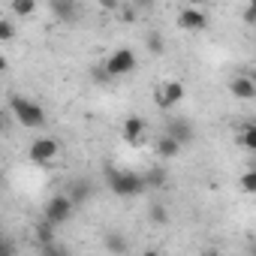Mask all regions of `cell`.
Returning a JSON list of instances; mask_svg holds the SVG:
<instances>
[{
  "instance_id": "1",
  "label": "cell",
  "mask_w": 256,
  "mask_h": 256,
  "mask_svg": "<svg viewBox=\"0 0 256 256\" xmlns=\"http://www.w3.org/2000/svg\"><path fill=\"white\" fill-rule=\"evenodd\" d=\"M10 112H12V118L22 126H28V130H40V126H46V108L40 102L22 96V94H12L10 96Z\"/></svg>"
},
{
  "instance_id": "2",
  "label": "cell",
  "mask_w": 256,
  "mask_h": 256,
  "mask_svg": "<svg viewBox=\"0 0 256 256\" xmlns=\"http://www.w3.org/2000/svg\"><path fill=\"white\" fill-rule=\"evenodd\" d=\"M106 181H108L112 193L120 196V199H130V196L145 193V181H142V175L126 172V169H106Z\"/></svg>"
},
{
  "instance_id": "3",
  "label": "cell",
  "mask_w": 256,
  "mask_h": 256,
  "mask_svg": "<svg viewBox=\"0 0 256 256\" xmlns=\"http://www.w3.org/2000/svg\"><path fill=\"white\" fill-rule=\"evenodd\" d=\"M72 208H76V205H72V202H70V199H66L64 193H58V196H52V199L46 202L42 220H46V223H52V226L58 229L60 223H66V220L72 217Z\"/></svg>"
},
{
  "instance_id": "4",
  "label": "cell",
  "mask_w": 256,
  "mask_h": 256,
  "mask_svg": "<svg viewBox=\"0 0 256 256\" xmlns=\"http://www.w3.org/2000/svg\"><path fill=\"white\" fill-rule=\"evenodd\" d=\"M133 70H136V52L133 48H118L106 60V72L108 76H126V72H133Z\"/></svg>"
},
{
  "instance_id": "5",
  "label": "cell",
  "mask_w": 256,
  "mask_h": 256,
  "mask_svg": "<svg viewBox=\"0 0 256 256\" xmlns=\"http://www.w3.org/2000/svg\"><path fill=\"white\" fill-rule=\"evenodd\" d=\"M58 154H60V142L52 139V136H40V139L30 145V160L40 163V166H48Z\"/></svg>"
},
{
  "instance_id": "6",
  "label": "cell",
  "mask_w": 256,
  "mask_h": 256,
  "mask_svg": "<svg viewBox=\"0 0 256 256\" xmlns=\"http://www.w3.org/2000/svg\"><path fill=\"white\" fill-rule=\"evenodd\" d=\"M184 94H187V88H184V82H178V78H172V82H163L160 88H157V106L160 108H172V106H178L181 100H184Z\"/></svg>"
},
{
  "instance_id": "7",
  "label": "cell",
  "mask_w": 256,
  "mask_h": 256,
  "mask_svg": "<svg viewBox=\"0 0 256 256\" xmlns=\"http://www.w3.org/2000/svg\"><path fill=\"white\" fill-rule=\"evenodd\" d=\"M166 136H169V139H175L181 148H187V145L196 139V133H193V124H190L187 118H172V120H169V130H166Z\"/></svg>"
},
{
  "instance_id": "8",
  "label": "cell",
  "mask_w": 256,
  "mask_h": 256,
  "mask_svg": "<svg viewBox=\"0 0 256 256\" xmlns=\"http://www.w3.org/2000/svg\"><path fill=\"white\" fill-rule=\"evenodd\" d=\"M229 90H232V96H235V100L250 102V100L256 96V82L250 78V72H241V76H235V78L229 82Z\"/></svg>"
},
{
  "instance_id": "9",
  "label": "cell",
  "mask_w": 256,
  "mask_h": 256,
  "mask_svg": "<svg viewBox=\"0 0 256 256\" xmlns=\"http://www.w3.org/2000/svg\"><path fill=\"white\" fill-rule=\"evenodd\" d=\"M120 136H124V142L126 145H142V139H145V118H126L124 120V126H120Z\"/></svg>"
},
{
  "instance_id": "10",
  "label": "cell",
  "mask_w": 256,
  "mask_h": 256,
  "mask_svg": "<svg viewBox=\"0 0 256 256\" xmlns=\"http://www.w3.org/2000/svg\"><path fill=\"white\" fill-rule=\"evenodd\" d=\"M178 24L184 30H205L208 28V16L202 10H196V6H187V10L178 12Z\"/></svg>"
},
{
  "instance_id": "11",
  "label": "cell",
  "mask_w": 256,
  "mask_h": 256,
  "mask_svg": "<svg viewBox=\"0 0 256 256\" xmlns=\"http://www.w3.org/2000/svg\"><path fill=\"white\" fill-rule=\"evenodd\" d=\"M64 196H66L72 205H78V202H88V199L94 196V184H90L88 178H76V181H70V184H66Z\"/></svg>"
},
{
  "instance_id": "12",
  "label": "cell",
  "mask_w": 256,
  "mask_h": 256,
  "mask_svg": "<svg viewBox=\"0 0 256 256\" xmlns=\"http://www.w3.org/2000/svg\"><path fill=\"white\" fill-rule=\"evenodd\" d=\"M154 151H157V157H160V160H175V157H178L184 148H181L175 139H169V136H160V139H157V145H154Z\"/></svg>"
},
{
  "instance_id": "13",
  "label": "cell",
  "mask_w": 256,
  "mask_h": 256,
  "mask_svg": "<svg viewBox=\"0 0 256 256\" xmlns=\"http://www.w3.org/2000/svg\"><path fill=\"white\" fill-rule=\"evenodd\" d=\"M106 250L114 253V256H124L126 250H130V244H126V238H124L120 232H108V235H106Z\"/></svg>"
},
{
  "instance_id": "14",
  "label": "cell",
  "mask_w": 256,
  "mask_h": 256,
  "mask_svg": "<svg viewBox=\"0 0 256 256\" xmlns=\"http://www.w3.org/2000/svg\"><path fill=\"white\" fill-rule=\"evenodd\" d=\"M34 235H36V244H40V247H46V244H54V241H58V238H54V226H52V223H46V220H40V223H36Z\"/></svg>"
},
{
  "instance_id": "15",
  "label": "cell",
  "mask_w": 256,
  "mask_h": 256,
  "mask_svg": "<svg viewBox=\"0 0 256 256\" xmlns=\"http://www.w3.org/2000/svg\"><path fill=\"white\" fill-rule=\"evenodd\" d=\"M52 12L58 16V18H64V22H72L76 18V12H78V6L76 4H70V0H52Z\"/></svg>"
},
{
  "instance_id": "16",
  "label": "cell",
  "mask_w": 256,
  "mask_h": 256,
  "mask_svg": "<svg viewBox=\"0 0 256 256\" xmlns=\"http://www.w3.org/2000/svg\"><path fill=\"white\" fill-rule=\"evenodd\" d=\"M238 145H241L244 151H256V126H253V124H244V126H241Z\"/></svg>"
},
{
  "instance_id": "17",
  "label": "cell",
  "mask_w": 256,
  "mask_h": 256,
  "mask_svg": "<svg viewBox=\"0 0 256 256\" xmlns=\"http://www.w3.org/2000/svg\"><path fill=\"white\" fill-rule=\"evenodd\" d=\"M10 10H12L16 18H24V16H34L36 12V4H34V0H16Z\"/></svg>"
},
{
  "instance_id": "18",
  "label": "cell",
  "mask_w": 256,
  "mask_h": 256,
  "mask_svg": "<svg viewBox=\"0 0 256 256\" xmlns=\"http://www.w3.org/2000/svg\"><path fill=\"white\" fill-rule=\"evenodd\" d=\"M145 42H148V52H151V54H163V52H166V40H163V34H157V30H151Z\"/></svg>"
},
{
  "instance_id": "19",
  "label": "cell",
  "mask_w": 256,
  "mask_h": 256,
  "mask_svg": "<svg viewBox=\"0 0 256 256\" xmlns=\"http://www.w3.org/2000/svg\"><path fill=\"white\" fill-rule=\"evenodd\" d=\"M16 40V22L0 18V42H12Z\"/></svg>"
},
{
  "instance_id": "20",
  "label": "cell",
  "mask_w": 256,
  "mask_h": 256,
  "mask_svg": "<svg viewBox=\"0 0 256 256\" xmlns=\"http://www.w3.org/2000/svg\"><path fill=\"white\" fill-rule=\"evenodd\" d=\"M142 181H145V190H148V187H160V184L166 181V172H163V169H154V172L142 175Z\"/></svg>"
},
{
  "instance_id": "21",
  "label": "cell",
  "mask_w": 256,
  "mask_h": 256,
  "mask_svg": "<svg viewBox=\"0 0 256 256\" xmlns=\"http://www.w3.org/2000/svg\"><path fill=\"white\" fill-rule=\"evenodd\" d=\"M241 190H244V193H256V172H253V169L241 175Z\"/></svg>"
},
{
  "instance_id": "22",
  "label": "cell",
  "mask_w": 256,
  "mask_h": 256,
  "mask_svg": "<svg viewBox=\"0 0 256 256\" xmlns=\"http://www.w3.org/2000/svg\"><path fill=\"white\" fill-rule=\"evenodd\" d=\"M151 223H157V226L169 223V211H166L163 205H154V208H151Z\"/></svg>"
},
{
  "instance_id": "23",
  "label": "cell",
  "mask_w": 256,
  "mask_h": 256,
  "mask_svg": "<svg viewBox=\"0 0 256 256\" xmlns=\"http://www.w3.org/2000/svg\"><path fill=\"white\" fill-rule=\"evenodd\" d=\"M40 256H66V247L64 244H46V247H40Z\"/></svg>"
},
{
  "instance_id": "24",
  "label": "cell",
  "mask_w": 256,
  "mask_h": 256,
  "mask_svg": "<svg viewBox=\"0 0 256 256\" xmlns=\"http://www.w3.org/2000/svg\"><path fill=\"white\" fill-rule=\"evenodd\" d=\"M0 256H16V244L6 235H0Z\"/></svg>"
},
{
  "instance_id": "25",
  "label": "cell",
  "mask_w": 256,
  "mask_h": 256,
  "mask_svg": "<svg viewBox=\"0 0 256 256\" xmlns=\"http://www.w3.org/2000/svg\"><path fill=\"white\" fill-rule=\"evenodd\" d=\"M6 126H10V112H4V108H0V133H4Z\"/></svg>"
},
{
  "instance_id": "26",
  "label": "cell",
  "mask_w": 256,
  "mask_h": 256,
  "mask_svg": "<svg viewBox=\"0 0 256 256\" xmlns=\"http://www.w3.org/2000/svg\"><path fill=\"white\" fill-rule=\"evenodd\" d=\"M6 70H10V60H6V58H4V54H0V76H4V72H6Z\"/></svg>"
},
{
  "instance_id": "27",
  "label": "cell",
  "mask_w": 256,
  "mask_h": 256,
  "mask_svg": "<svg viewBox=\"0 0 256 256\" xmlns=\"http://www.w3.org/2000/svg\"><path fill=\"white\" fill-rule=\"evenodd\" d=\"M202 256H223L220 250H202Z\"/></svg>"
},
{
  "instance_id": "28",
  "label": "cell",
  "mask_w": 256,
  "mask_h": 256,
  "mask_svg": "<svg viewBox=\"0 0 256 256\" xmlns=\"http://www.w3.org/2000/svg\"><path fill=\"white\" fill-rule=\"evenodd\" d=\"M142 256H163V253H160V250H145Z\"/></svg>"
}]
</instances>
